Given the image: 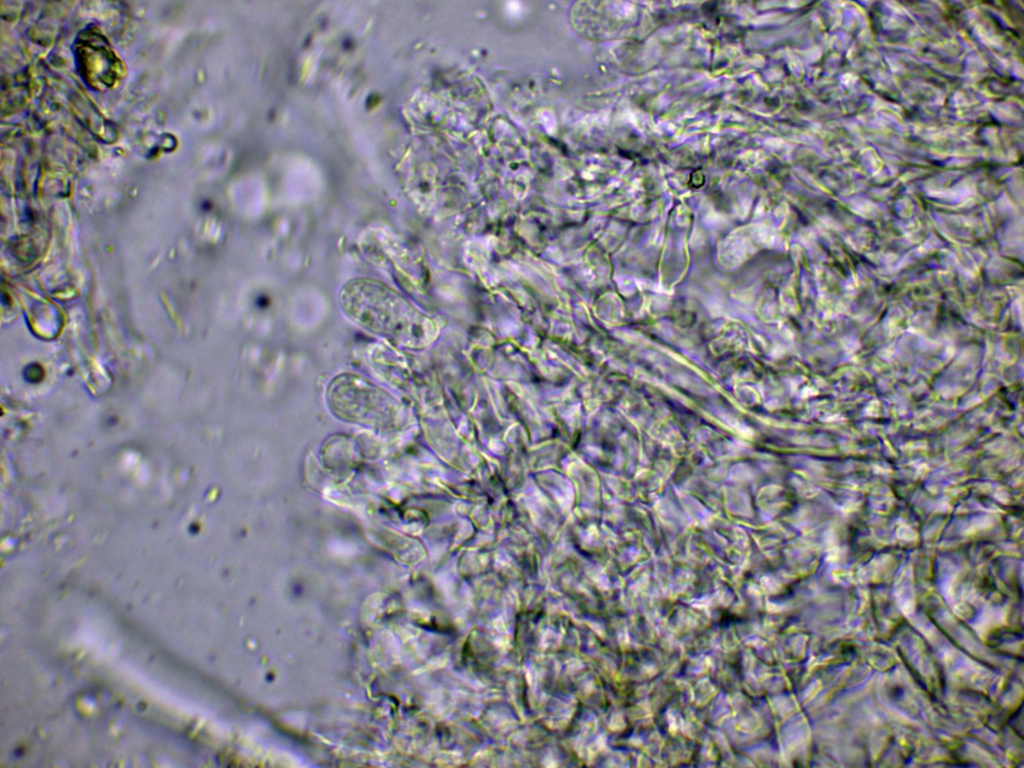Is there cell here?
Wrapping results in <instances>:
<instances>
[{"instance_id":"obj_1","label":"cell","mask_w":1024,"mask_h":768,"mask_svg":"<svg viewBox=\"0 0 1024 768\" xmlns=\"http://www.w3.org/2000/svg\"><path fill=\"white\" fill-rule=\"evenodd\" d=\"M340 308L362 328L401 342L412 335V311L390 287L375 279L348 281L339 293Z\"/></svg>"}]
</instances>
